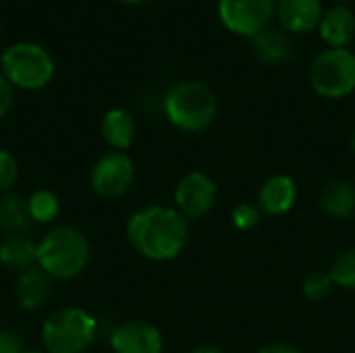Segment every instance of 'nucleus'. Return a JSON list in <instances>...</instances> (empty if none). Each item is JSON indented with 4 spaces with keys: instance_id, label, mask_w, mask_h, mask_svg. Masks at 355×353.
<instances>
[{
    "instance_id": "4",
    "label": "nucleus",
    "mask_w": 355,
    "mask_h": 353,
    "mask_svg": "<svg viewBox=\"0 0 355 353\" xmlns=\"http://www.w3.org/2000/svg\"><path fill=\"white\" fill-rule=\"evenodd\" d=\"M42 345L48 353L87 352L98 335V320L81 308H62L42 325Z\"/></svg>"
},
{
    "instance_id": "27",
    "label": "nucleus",
    "mask_w": 355,
    "mask_h": 353,
    "mask_svg": "<svg viewBox=\"0 0 355 353\" xmlns=\"http://www.w3.org/2000/svg\"><path fill=\"white\" fill-rule=\"evenodd\" d=\"M256 353H304L302 350H297L295 345L289 343H268L264 347H260Z\"/></svg>"
},
{
    "instance_id": "20",
    "label": "nucleus",
    "mask_w": 355,
    "mask_h": 353,
    "mask_svg": "<svg viewBox=\"0 0 355 353\" xmlns=\"http://www.w3.org/2000/svg\"><path fill=\"white\" fill-rule=\"evenodd\" d=\"M27 212H29V218L33 223L46 225L58 216L60 202H58L56 193H52L48 189H37L27 198Z\"/></svg>"
},
{
    "instance_id": "31",
    "label": "nucleus",
    "mask_w": 355,
    "mask_h": 353,
    "mask_svg": "<svg viewBox=\"0 0 355 353\" xmlns=\"http://www.w3.org/2000/svg\"><path fill=\"white\" fill-rule=\"evenodd\" d=\"M352 148H354V152H355V131H354V137H352Z\"/></svg>"
},
{
    "instance_id": "10",
    "label": "nucleus",
    "mask_w": 355,
    "mask_h": 353,
    "mask_svg": "<svg viewBox=\"0 0 355 353\" xmlns=\"http://www.w3.org/2000/svg\"><path fill=\"white\" fill-rule=\"evenodd\" d=\"M114 353H162L164 337L160 329L144 320H129L119 325L110 335Z\"/></svg>"
},
{
    "instance_id": "30",
    "label": "nucleus",
    "mask_w": 355,
    "mask_h": 353,
    "mask_svg": "<svg viewBox=\"0 0 355 353\" xmlns=\"http://www.w3.org/2000/svg\"><path fill=\"white\" fill-rule=\"evenodd\" d=\"M21 353H46V352H40V350H23Z\"/></svg>"
},
{
    "instance_id": "13",
    "label": "nucleus",
    "mask_w": 355,
    "mask_h": 353,
    "mask_svg": "<svg viewBox=\"0 0 355 353\" xmlns=\"http://www.w3.org/2000/svg\"><path fill=\"white\" fill-rule=\"evenodd\" d=\"M318 29L329 48H345L355 37V12L347 4H337L324 10Z\"/></svg>"
},
{
    "instance_id": "9",
    "label": "nucleus",
    "mask_w": 355,
    "mask_h": 353,
    "mask_svg": "<svg viewBox=\"0 0 355 353\" xmlns=\"http://www.w3.org/2000/svg\"><path fill=\"white\" fill-rule=\"evenodd\" d=\"M218 187L214 179L202 171H191L175 187V208L185 221L204 218L216 204Z\"/></svg>"
},
{
    "instance_id": "16",
    "label": "nucleus",
    "mask_w": 355,
    "mask_h": 353,
    "mask_svg": "<svg viewBox=\"0 0 355 353\" xmlns=\"http://www.w3.org/2000/svg\"><path fill=\"white\" fill-rule=\"evenodd\" d=\"M15 293H17V302L23 310L35 312L46 304V300L50 295V277L40 266H33L19 275Z\"/></svg>"
},
{
    "instance_id": "12",
    "label": "nucleus",
    "mask_w": 355,
    "mask_h": 353,
    "mask_svg": "<svg viewBox=\"0 0 355 353\" xmlns=\"http://www.w3.org/2000/svg\"><path fill=\"white\" fill-rule=\"evenodd\" d=\"M322 0H277V17L291 33H308L322 21Z\"/></svg>"
},
{
    "instance_id": "15",
    "label": "nucleus",
    "mask_w": 355,
    "mask_h": 353,
    "mask_svg": "<svg viewBox=\"0 0 355 353\" xmlns=\"http://www.w3.org/2000/svg\"><path fill=\"white\" fill-rule=\"evenodd\" d=\"M318 206L329 218L335 221H345L355 216V183L349 179L331 181L322 189Z\"/></svg>"
},
{
    "instance_id": "21",
    "label": "nucleus",
    "mask_w": 355,
    "mask_h": 353,
    "mask_svg": "<svg viewBox=\"0 0 355 353\" xmlns=\"http://www.w3.org/2000/svg\"><path fill=\"white\" fill-rule=\"evenodd\" d=\"M329 273H331L335 287L345 289V291H355V248L341 252L333 260Z\"/></svg>"
},
{
    "instance_id": "7",
    "label": "nucleus",
    "mask_w": 355,
    "mask_h": 353,
    "mask_svg": "<svg viewBox=\"0 0 355 353\" xmlns=\"http://www.w3.org/2000/svg\"><path fill=\"white\" fill-rule=\"evenodd\" d=\"M277 15V0H218L223 25L243 37H256L268 29Z\"/></svg>"
},
{
    "instance_id": "23",
    "label": "nucleus",
    "mask_w": 355,
    "mask_h": 353,
    "mask_svg": "<svg viewBox=\"0 0 355 353\" xmlns=\"http://www.w3.org/2000/svg\"><path fill=\"white\" fill-rule=\"evenodd\" d=\"M262 212L254 202H241L231 210V223L237 231H252L260 225Z\"/></svg>"
},
{
    "instance_id": "29",
    "label": "nucleus",
    "mask_w": 355,
    "mask_h": 353,
    "mask_svg": "<svg viewBox=\"0 0 355 353\" xmlns=\"http://www.w3.org/2000/svg\"><path fill=\"white\" fill-rule=\"evenodd\" d=\"M121 2H125V4H141L146 0H121Z\"/></svg>"
},
{
    "instance_id": "24",
    "label": "nucleus",
    "mask_w": 355,
    "mask_h": 353,
    "mask_svg": "<svg viewBox=\"0 0 355 353\" xmlns=\"http://www.w3.org/2000/svg\"><path fill=\"white\" fill-rule=\"evenodd\" d=\"M19 177V162L8 150H0V193L10 191Z\"/></svg>"
},
{
    "instance_id": "14",
    "label": "nucleus",
    "mask_w": 355,
    "mask_h": 353,
    "mask_svg": "<svg viewBox=\"0 0 355 353\" xmlns=\"http://www.w3.org/2000/svg\"><path fill=\"white\" fill-rule=\"evenodd\" d=\"M100 133L104 141L116 150V152H127L131 144L135 141L137 135V123L133 114L125 108H110L100 123Z\"/></svg>"
},
{
    "instance_id": "2",
    "label": "nucleus",
    "mask_w": 355,
    "mask_h": 353,
    "mask_svg": "<svg viewBox=\"0 0 355 353\" xmlns=\"http://www.w3.org/2000/svg\"><path fill=\"white\" fill-rule=\"evenodd\" d=\"M89 262V241L75 227H54L37 241V266L52 279H75Z\"/></svg>"
},
{
    "instance_id": "25",
    "label": "nucleus",
    "mask_w": 355,
    "mask_h": 353,
    "mask_svg": "<svg viewBox=\"0 0 355 353\" xmlns=\"http://www.w3.org/2000/svg\"><path fill=\"white\" fill-rule=\"evenodd\" d=\"M15 104V85L0 73V119L10 112Z\"/></svg>"
},
{
    "instance_id": "6",
    "label": "nucleus",
    "mask_w": 355,
    "mask_h": 353,
    "mask_svg": "<svg viewBox=\"0 0 355 353\" xmlns=\"http://www.w3.org/2000/svg\"><path fill=\"white\" fill-rule=\"evenodd\" d=\"M312 89L329 100H341L355 92V54L347 48H327L310 64Z\"/></svg>"
},
{
    "instance_id": "17",
    "label": "nucleus",
    "mask_w": 355,
    "mask_h": 353,
    "mask_svg": "<svg viewBox=\"0 0 355 353\" xmlns=\"http://www.w3.org/2000/svg\"><path fill=\"white\" fill-rule=\"evenodd\" d=\"M0 264L19 275L37 266V243L23 235H8L0 243Z\"/></svg>"
},
{
    "instance_id": "26",
    "label": "nucleus",
    "mask_w": 355,
    "mask_h": 353,
    "mask_svg": "<svg viewBox=\"0 0 355 353\" xmlns=\"http://www.w3.org/2000/svg\"><path fill=\"white\" fill-rule=\"evenodd\" d=\"M23 341L8 329H0V353H21Z\"/></svg>"
},
{
    "instance_id": "22",
    "label": "nucleus",
    "mask_w": 355,
    "mask_h": 353,
    "mask_svg": "<svg viewBox=\"0 0 355 353\" xmlns=\"http://www.w3.org/2000/svg\"><path fill=\"white\" fill-rule=\"evenodd\" d=\"M335 289V283L331 279V273L329 270H314L310 273L306 279H304V285H302V291L308 300L312 302H322L327 300Z\"/></svg>"
},
{
    "instance_id": "18",
    "label": "nucleus",
    "mask_w": 355,
    "mask_h": 353,
    "mask_svg": "<svg viewBox=\"0 0 355 353\" xmlns=\"http://www.w3.org/2000/svg\"><path fill=\"white\" fill-rule=\"evenodd\" d=\"M254 52L264 64H279L285 62L293 54V42L285 31L279 29H264L256 37H252Z\"/></svg>"
},
{
    "instance_id": "3",
    "label": "nucleus",
    "mask_w": 355,
    "mask_h": 353,
    "mask_svg": "<svg viewBox=\"0 0 355 353\" xmlns=\"http://www.w3.org/2000/svg\"><path fill=\"white\" fill-rule=\"evenodd\" d=\"M164 114L179 131L200 133L214 123L218 114V102L206 83L179 81L164 98Z\"/></svg>"
},
{
    "instance_id": "8",
    "label": "nucleus",
    "mask_w": 355,
    "mask_h": 353,
    "mask_svg": "<svg viewBox=\"0 0 355 353\" xmlns=\"http://www.w3.org/2000/svg\"><path fill=\"white\" fill-rule=\"evenodd\" d=\"M135 179V162L127 152H116L110 150L102 154L89 173V183L92 189L104 198V200H114L125 196Z\"/></svg>"
},
{
    "instance_id": "11",
    "label": "nucleus",
    "mask_w": 355,
    "mask_h": 353,
    "mask_svg": "<svg viewBox=\"0 0 355 353\" xmlns=\"http://www.w3.org/2000/svg\"><path fill=\"white\" fill-rule=\"evenodd\" d=\"M297 196H300V189H297V183L293 177L272 175L262 183L256 204L262 214L279 218V216L289 214L295 208Z\"/></svg>"
},
{
    "instance_id": "1",
    "label": "nucleus",
    "mask_w": 355,
    "mask_h": 353,
    "mask_svg": "<svg viewBox=\"0 0 355 353\" xmlns=\"http://www.w3.org/2000/svg\"><path fill=\"white\" fill-rule=\"evenodd\" d=\"M125 233L139 256L152 262H168L185 252L189 221H185L175 206L152 204L129 216Z\"/></svg>"
},
{
    "instance_id": "28",
    "label": "nucleus",
    "mask_w": 355,
    "mask_h": 353,
    "mask_svg": "<svg viewBox=\"0 0 355 353\" xmlns=\"http://www.w3.org/2000/svg\"><path fill=\"white\" fill-rule=\"evenodd\" d=\"M189 353H225L223 350H218V347H210V345H204V347H196L193 352Z\"/></svg>"
},
{
    "instance_id": "5",
    "label": "nucleus",
    "mask_w": 355,
    "mask_h": 353,
    "mask_svg": "<svg viewBox=\"0 0 355 353\" xmlns=\"http://www.w3.org/2000/svg\"><path fill=\"white\" fill-rule=\"evenodd\" d=\"M2 75L21 89H42L54 77V60L37 44L19 42L8 46L0 56Z\"/></svg>"
},
{
    "instance_id": "19",
    "label": "nucleus",
    "mask_w": 355,
    "mask_h": 353,
    "mask_svg": "<svg viewBox=\"0 0 355 353\" xmlns=\"http://www.w3.org/2000/svg\"><path fill=\"white\" fill-rule=\"evenodd\" d=\"M31 218L27 212V200L19 193H0V231L8 235H21L29 227Z\"/></svg>"
}]
</instances>
